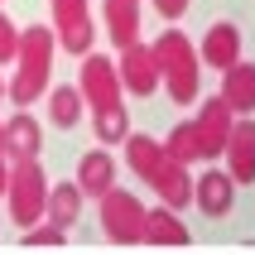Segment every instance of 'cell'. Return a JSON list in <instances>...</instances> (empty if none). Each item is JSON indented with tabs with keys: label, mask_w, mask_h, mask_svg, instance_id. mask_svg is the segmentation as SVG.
Segmentation results:
<instances>
[{
	"label": "cell",
	"mask_w": 255,
	"mask_h": 255,
	"mask_svg": "<svg viewBox=\"0 0 255 255\" xmlns=\"http://www.w3.org/2000/svg\"><path fill=\"white\" fill-rule=\"evenodd\" d=\"M19 77L10 82V97L24 106V101L39 97V87L48 82V63H53V34L48 29H24L19 34Z\"/></svg>",
	"instance_id": "cell-1"
},
{
	"label": "cell",
	"mask_w": 255,
	"mask_h": 255,
	"mask_svg": "<svg viewBox=\"0 0 255 255\" xmlns=\"http://www.w3.org/2000/svg\"><path fill=\"white\" fill-rule=\"evenodd\" d=\"M154 63H159V72L169 77L173 101H193L198 97V63H193V48H188L183 34H164L159 48H154Z\"/></svg>",
	"instance_id": "cell-2"
},
{
	"label": "cell",
	"mask_w": 255,
	"mask_h": 255,
	"mask_svg": "<svg viewBox=\"0 0 255 255\" xmlns=\"http://www.w3.org/2000/svg\"><path fill=\"white\" fill-rule=\"evenodd\" d=\"M101 227H106V236H116V241H140L144 236V207L130 193H101Z\"/></svg>",
	"instance_id": "cell-3"
},
{
	"label": "cell",
	"mask_w": 255,
	"mask_h": 255,
	"mask_svg": "<svg viewBox=\"0 0 255 255\" xmlns=\"http://www.w3.org/2000/svg\"><path fill=\"white\" fill-rule=\"evenodd\" d=\"M10 188V212H14V222H34V217L43 212V173L34 169V159H19V173H14V183H5Z\"/></svg>",
	"instance_id": "cell-4"
},
{
	"label": "cell",
	"mask_w": 255,
	"mask_h": 255,
	"mask_svg": "<svg viewBox=\"0 0 255 255\" xmlns=\"http://www.w3.org/2000/svg\"><path fill=\"white\" fill-rule=\"evenodd\" d=\"M227 154H231V178L236 183H251L255 178V126L251 121H241L227 135Z\"/></svg>",
	"instance_id": "cell-5"
},
{
	"label": "cell",
	"mask_w": 255,
	"mask_h": 255,
	"mask_svg": "<svg viewBox=\"0 0 255 255\" xmlns=\"http://www.w3.org/2000/svg\"><path fill=\"white\" fill-rule=\"evenodd\" d=\"M222 101L231 111H255V68H246L241 58L227 68V82H222Z\"/></svg>",
	"instance_id": "cell-6"
},
{
	"label": "cell",
	"mask_w": 255,
	"mask_h": 255,
	"mask_svg": "<svg viewBox=\"0 0 255 255\" xmlns=\"http://www.w3.org/2000/svg\"><path fill=\"white\" fill-rule=\"evenodd\" d=\"M202 58H207L212 68H222V72H227L231 63L241 58V29H236V24H217L212 34L202 39Z\"/></svg>",
	"instance_id": "cell-7"
},
{
	"label": "cell",
	"mask_w": 255,
	"mask_h": 255,
	"mask_svg": "<svg viewBox=\"0 0 255 255\" xmlns=\"http://www.w3.org/2000/svg\"><path fill=\"white\" fill-rule=\"evenodd\" d=\"M231 188H236L231 173H222V169L202 173V178H198V207H202L207 217H222V212L231 207Z\"/></svg>",
	"instance_id": "cell-8"
},
{
	"label": "cell",
	"mask_w": 255,
	"mask_h": 255,
	"mask_svg": "<svg viewBox=\"0 0 255 255\" xmlns=\"http://www.w3.org/2000/svg\"><path fill=\"white\" fill-rule=\"evenodd\" d=\"M227 101H207V111H202V126H198V149L202 154H222L227 149Z\"/></svg>",
	"instance_id": "cell-9"
},
{
	"label": "cell",
	"mask_w": 255,
	"mask_h": 255,
	"mask_svg": "<svg viewBox=\"0 0 255 255\" xmlns=\"http://www.w3.org/2000/svg\"><path fill=\"white\" fill-rule=\"evenodd\" d=\"M0 149L14 154V159H34L39 154V126H34L29 116H14L10 126L0 130Z\"/></svg>",
	"instance_id": "cell-10"
},
{
	"label": "cell",
	"mask_w": 255,
	"mask_h": 255,
	"mask_svg": "<svg viewBox=\"0 0 255 255\" xmlns=\"http://www.w3.org/2000/svg\"><path fill=\"white\" fill-rule=\"evenodd\" d=\"M144 241L154 246H188V227L169 207H154V212H144Z\"/></svg>",
	"instance_id": "cell-11"
},
{
	"label": "cell",
	"mask_w": 255,
	"mask_h": 255,
	"mask_svg": "<svg viewBox=\"0 0 255 255\" xmlns=\"http://www.w3.org/2000/svg\"><path fill=\"white\" fill-rule=\"evenodd\" d=\"M130 164H135V173H140L144 183H159V173L169 169L173 159L164 154L154 140H130Z\"/></svg>",
	"instance_id": "cell-12"
},
{
	"label": "cell",
	"mask_w": 255,
	"mask_h": 255,
	"mask_svg": "<svg viewBox=\"0 0 255 255\" xmlns=\"http://www.w3.org/2000/svg\"><path fill=\"white\" fill-rule=\"evenodd\" d=\"M43 207H48V217H53V227H63V231H68L72 222H77V212H82V188H77V183L53 188Z\"/></svg>",
	"instance_id": "cell-13"
},
{
	"label": "cell",
	"mask_w": 255,
	"mask_h": 255,
	"mask_svg": "<svg viewBox=\"0 0 255 255\" xmlns=\"http://www.w3.org/2000/svg\"><path fill=\"white\" fill-rule=\"evenodd\" d=\"M111 178H116V164L97 149V154H87V159H82L77 188H82V193H97V198H101V193H111Z\"/></svg>",
	"instance_id": "cell-14"
},
{
	"label": "cell",
	"mask_w": 255,
	"mask_h": 255,
	"mask_svg": "<svg viewBox=\"0 0 255 255\" xmlns=\"http://www.w3.org/2000/svg\"><path fill=\"white\" fill-rule=\"evenodd\" d=\"M82 92L97 106H111L116 101V82H111V63H101V58H92L87 63V72H82Z\"/></svg>",
	"instance_id": "cell-15"
},
{
	"label": "cell",
	"mask_w": 255,
	"mask_h": 255,
	"mask_svg": "<svg viewBox=\"0 0 255 255\" xmlns=\"http://www.w3.org/2000/svg\"><path fill=\"white\" fill-rule=\"evenodd\" d=\"M121 68H126V77H130V87H135V92H149V87H154V77H159L154 53H144V48H130V53L121 58Z\"/></svg>",
	"instance_id": "cell-16"
},
{
	"label": "cell",
	"mask_w": 255,
	"mask_h": 255,
	"mask_svg": "<svg viewBox=\"0 0 255 255\" xmlns=\"http://www.w3.org/2000/svg\"><path fill=\"white\" fill-rule=\"evenodd\" d=\"M48 116H53L58 126H77V116H82V92H77V87H58L53 101H48Z\"/></svg>",
	"instance_id": "cell-17"
},
{
	"label": "cell",
	"mask_w": 255,
	"mask_h": 255,
	"mask_svg": "<svg viewBox=\"0 0 255 255\" xmlns=\"http://www.w3.org/2000/svg\"><path fill=\"white\" fill-rule=\"evenodd\" d=\"M164 154L173 159V164H188V159H198L202 149H198V126H173V140H169V149Z\"/></svg>",
	"instance_id": "cell-18"
},
{
	"label": "cell",
	"mask_w": 255,
	"mask_h": 255,
	"mask_svg": "<svg viewBox=\"0 0 255 255\" xmlns=\"http://www.w3.org/2000/svg\"><path fill=\"white\" fill-rule=\"evenodd\" d=\"M126 111H121V101H111V106H97V135L101 140H126Z\"/></svg>",
	"instance_id": "cell-19"
},
{
	"label": "cell",
	"mask_w": 255,
	"mask_h": 255,
	"mask_svg": "<svg viewBox=\"0 0 255 255\" xmlns=\"http://www.w3.org/2000/svg\"><path fill=\"white\" fill-rule=\"evenodd\" d=\"M14 53H19V34H14V24L0 14V63H10Z\"/></svg>",
	"instance_id": "cell-20"
},
{
	"label": "cell",
	"mask_w": 255,
	"mask_h": 255,
	"mask_svg": "<svg viewBox=\"0 0 255 255\" xmlns=\"http://www.w3.org/2000/svg\"><path fill=\"white\" fill-rule=\"evenodd\" d=\"M24 246H63V227H43V231H29Z\"/></svg>",
	"instance_id": "cell-21"
},
{
	"label": "cell",
	"mask_w": 255,
	"mask_h": 255,
	"mask_svg": "<svg viewBox=\"0 0 255 255\" xmlns=\"http://www.w3.org/2000/svg\"><path fill=\"white\" fill-rule=\"evenodd\" d=\"M154 5L169 14V19H173V14H183V0H154Z\"/></svg>",
	"instance_id": "cell-22"
},
{
	"label": "cell",
	"mask_w": 255,
	"mask_h": 255,
	"mask_svg": "<svg viewBox=\"0 0 255 255\" xmlns=\"http://www.w3.org/2000/svg\"><path fill=\"white\" fill-rule=\"evenodd\" d=\"M0 164H5V149H0ZM0 188H5V169H0Z\"/></svg>",
	"instance_id": "cell-23"
},
{
	"label": "cell",
	"mask_w": 255,
	"mask_h": 255,
	"mask_svg": "<svg viewBox=\"0 0 255 255\" xmlns=\"http://www.w3.org/2000/svg\"><path fill=\"white\" fill-rule=\"evenodd\" d=\"M0 97H5V82H0Z\"/></svg>",
	"instance_id": "cell-24"
}]
</instances>
